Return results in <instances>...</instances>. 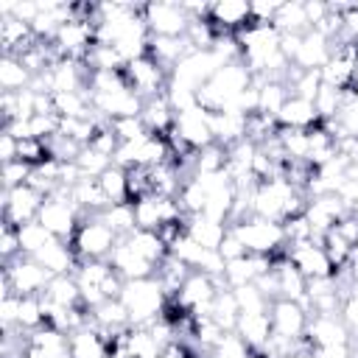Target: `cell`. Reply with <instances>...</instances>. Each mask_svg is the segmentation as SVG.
I'll return each mask as SVG.
<instances>
[{
    "label": "cell",
    "instance_id": "obj_27",
    "mask_svg": "<svg viewBox=\"0 0 358 358\" xmlns=\"http://www.w3.org/2000/svg\"><path fill=\"white\" fill-rule=\"evenodd\" d=\"M134 252H140L145 260H151L154 266H159L168 255H171V249L162 243V238L157 235V232H151V229H137V232H131L129 238H123Z\"/></svg>",
    "mask_w": 358,
    "mask_h": 358
},
{
    "label": "cell",
    "instance_id": "obj_58",
    "mask_svg": "<svg viewBox=\"0 0 358 358\" xmlns=\"http://www.w3.org/2000/svg\"><path fill=\"white\" fill-rule=\"evenodd\" d=\"M352 92H355V98H358V76H355V81H352Z\"/></svg>",
    "mask_w": 358,
    "mask_h": 358
},
{
    "label": "cell",
    "instance_id": "obj_61",
    "mask_svg": "<svg viewBox=\"0 0 358 358\" xmlns=\"http://www.w3.org/2000/svg\"><path fill=\"white\" fill-rule=\"evenodd\" d=\"M352 358H358V347H352Z\"/></svg>",
    "mask_w": 358,
    "mask_h": 358
},
{
    "label": "cell",
    "instance_id": "obj_11",
    "mask_svg": "<svg viewBox=\"0 0 358 358\" xmlns=\"http://www.w3.org/2000/svg\"><path fill=\"white\" fill-rule=\"evenodd\" d=\"M210 22L218 36L238 34L252 25V6L246 0H218L210 6Z\"/></svg>",
    "mask_w": 358,
    "mask_h": 358
},
{
    "label": "cell",
    "instance_id": "obj_37",
    "mask_svg": "<svg viewBox=\"0 0 358 358\" xmlns=\"http://www.w3.org/2000/svg\"><path fill=\"white\" fill-rule=\"evenodd\" d=\"M134 218H137V229H151L157 232L162 227V210H159V196H148L134 201Z\"/></svg>",
    "mask_w": 358,
    "mask_h": 358
},
{
    "label": "cell",
    "instance_id": "obj_12",
    "mask_svg": "<svg viewBox=\"0 0 358 358\" xmlns=\"http://www.w3.org/2000/svg\"><path fill=\"white\" fill-rule=\"evenodd\" d=\"M305 215H308V221L313 227V235H327L341 218L350 215V210L336 193H324V196H316V199L308 201Z\"/></svg>",
    "mask_w": 358,
    "mask_h": 358
},
{
    "label": "cell",
    "instance_id": "obj_54",
    "mask_svg": "<svg viewBox=\"0 0 358 358\" xmlns=\"http://www.w3.org/2000/svg\"><path fill=\"white\" fill-rule=\"evenodd\" d=\"M36 14H39V3H34V0H17L11 17H17V20H22V22L31 25L36 20Z\"/></svg>",
    "mask_w": 358,
    "mask_h": 358
},
{
    "label": "cell",
    "instance_id": "obj_9",
    "mask_svg": "<svg viewBox=\"0 0 358 358\" xmlns=\"http://www.w3.org/2000/svg\"><path fill=\"white\" fill-rule=\"evenodd\" d=\"M42 204H45V196L39 190H34L31 185H20L14 190H3V224L22 227L28 221H36Z\"/></svg>",
    "mask_w": 358,
    "mask_h": 358
},
{
    "label": "cell",
    "instance_id": "obj_46",
    "mask_svg": "<svg viewBox=\"0 0 358 358\" xmlns=\"http://www.w3.org/2000/svg\"><path fill=\"white\" fill-rule=\"evenodd\" d=\"M31 165L22 162V159H14V162H6L3 165V190H14L20 185H28V176H31Z\"/></svg>",
    "mask_w": 358,
    "mask_h": 358
},
{
    "label": "cell",
    "instance_id": "obj_59",
    "mask_svg": "<svg viewBox=\"0 0 358 358\" xmlns=\"http://www.w3.org/2000/svg\"><path fill=\"white\" fill-rule=\"evenodd\" d=\"M355 73H358V50H355Z\"/></svg>",
    "mask_w": 358,
    "mask_h": 358
},
{
    "label": "cell",
    "instance_id": "obj_41",
    "mask_svg": "<svg viewBox=\"0 0 358 358\" xmlns=\"http://www.w3.org/2000/svg\"><path fill=\"white\" fill-rule=\"evenodd\" d=\"M45 324V313H42V299L39 296H20V316H17V327L20 330H36Z\"/></svg>",
    "mask_w": 358,
    "mask_h": 358
},
{
    "label": "cell",
    "instance_id": "obj_17",
    "mask_svg": "<svg viewBox=\"0 0 358 358\" xmlns=\"http://www.w3.org/2000/svg\"><path fill=\"white\" fill-rule=\"evenodd\" d=\"M34 260H39L53 277H59V274H76V266H78V257H76L70 241H59V238L50 241L45 249H39L34 255Z\"/></svg>",
    "mask_w": 358,
    "mask_h": 358
},
{
    "label": "cell",
    "instance_id": "obj_57",
    "mask_svg": "<svg viewBox=\"0 0 358 358\" xmlns=\"http://www.w3.org/2000/svg\"><path fill=\"white\" fill-rule=\"evenodd\" d=\"M350 215H352V218L358 221V204H352V210H350Z\"/></svg>",
    "mask_w": 358,
    "mask_h": 358
},
{
    "label": "cell",
    "instance_id": "obj_23",
    "mask_svg": "<svg viewBox=\"0 0 358 358\" xmlns=\"http://www.w3.org/2000/svg\"><path fill=\"white\" fill-rule=\"evenodd\" d=\"M140 117H143V123H145L148 134H168V131L173 129L176 112L171 109L168 98H165V95H159V98H151V101H145V106H143Z\"/></svg>",
    "mask_w": 358,
    "mask_h": 358
},
{
    "label": "cell",
    "instance_id": "obj_50",
    "mask_svg": "<svg viewBox=\"0 0 358 358\" xmlns=\"http://www.w3.org/2000/svg\"><path fill=\"white\" fill-rule=\"evenodd\" d=\"M14 159H20V140L14 134L3 131L0 134V162L6 165V162H14Z\"/></svg>",
    "mask_w": 358,
    "mask_h": 358
},
{
    "label": "cell",
    "instance_id": "obj_52",
    "mask_svg": "<svg viewBox=\"0 0 358 358\" xmlns=\"http://www.w3.org/2000/svg\"><path fill=\"white\" fill-rule=\"evenodd\" d=\"M341 319H344L350 336L358 338V299H344V305H341Z\"/></svg>",
    "mask_w": 358,
    "mask_h": 358
},
{
    "label": "cell",
    "instance_id": "obj_26",
    "mask_svg": "<svg viewBox=\"0 0 358 358\" xmlns=\"http://www.w3.org/2000/svg\"><path fill=\"white\" fill-rule=\"evenodd\" d=\"M92 319H95V327H103V330H112V333H123V330L131 327L129 310L120 299H106L98 308H92Z\"/></svg>",
    "mask_w": 358,
    "mask_h": 358
},
{
    "label": "cell",
    "instance_id": "obj_25",
    "mask_svg": "<svg viewBox=\"0 0 358 358\" xmlns=\"http://www.w3.org/2000/svg\"><path fill=\"white\" fill-rule=\"evenodd\" d=\"M229 227L227 224H218V221H210L204 215H187V235L201 243L204 249H218L227 238Z\"/></svg>",
    "mask_w": 358,
    "mask_h": 358
},
{
    "label": "cell",
    "instance_id": "obj_48",
    "mask_svg": "<svg viewBox=\"0 0 358 358\" xmlns=\"http://www.w3.org/2000/svg\"><path fill=\"white\" fill-rule=\"evenodd\" d=\"M218 255H221V257H224V260L229 263V260H238V257H246L249 252H246V246L241 243V238H238V235H235V232L229 229V232H227V238H224V243L218 246Z\"/></svg>",
    "mask_w": 358,
    "mask_h": 358
},
{
    "label": "cell",
    "instance_id": "obj_18",
    "mask_svg": "<svg viewBox=\"0 0 358 358\" xmlns=\"http://www.w3.org/2000/svg\"><path fill=\"white\" fill-rule=\"evenodd\" d=\"M330 56H333L330 39H324V36L316 34V31H308V34L302 36V45H299V53H296L294 64L302 67V70H322V67L330 62Z\"/></svg>",
    "mask_w": 358,
    "mask_h": 358
},
{
    "label": "cell",
    "instance_id": "obj_5",
    "mask_svg": "<svg viewBox=\"0 0 358 358\" xmlns=\"http://www.w3.org/2000/svg\"><path fill=\"white\" fill-rule=\"evenodd\" d=\"M39 221L53 232V238H59V241H73V235H76V229H78V224H81V213H78V207L70 201V187H56V190L45 199V204H42V210H39Z\"/></svg>",
    "mask_w": 358,
    "mask_h": 358
},
{
    "label": "cell",
    "instance_id": "obj_43",
    "mask_svg": "<svg viewBox=\"0 0 358 358\" xmlns=\"http://www.w3.org/2000/svg\"><path fill=\"white\" fill-rule=\"evenodd\" d=\"M282 232H285V243H308L313 241V227L308 221V215H294L282 221Z\"/></svg>",
    "mask_w": 358,
    "mask_h": 358
},
{
    "label": "cell",
    "instance_id": "obj_16",
    "mask_svg": "<svg viewBox=\"0 0 358 358\" xmlns=\"http://www.w3.org/2000/svg\"><path fill=\"white\" fill-rule=\"evenodd\" d=\"M109 266L123 277V280H143V277H154V263L145 260L140 252H134L126 241H117V246L112 249V255L106 257Z\"/></svg>",
    "mask_w": 358,
    "mask_h": 358
},
{
    "label": "cell",
    "instance_id": "obj_8",
    "mask_svg": "<svg viewBox=\"0 0 358 358\" xmlns=\"http://www.w3.org/2000/svg\"><path fill=\"white\" fill-rule=\"evenodd\" d=\"M143 20L148 25L151 36H185L190 17L185 14L182 3H145L143 6Z\"/></svg>",
    "mask_w": 358,
    "mask_h": 358
},
{
    "label": "cell",
    "instance_id": "obj_1",
    "mask_svg": "<svg viewBox=\"0 0 358 358\" xmlns=\"http://www.w3.org/2000/svg\"><path fill=\"white\" fill-rule=\"evenodd\" d=\"M120 302L129 310L131 327H148L159 319L165 308V291L157 277H143V280H126L120 291Z\"/></svg>",
    "mask_w": 358,
    "mask_h": 358
},
{
    "label": "cell",
    "instance_id": "obj_60",
    "mask_svg": "<svg viewBox=\"0 0 358 358\" xmlns=\"http://www.w3.org/2000/svg\"><path fill=\"white\" fill-rule=\"evenodd\" d=\"M352 257H358V243H355V249H352Z\"/></svg>",
    "mask_w": 358,
    "mask_h": 358
},
{
    "label": "cell",
    "instance_id": "obj_28",
    "mask_svg": "<svg viewBox=\"0 0 358 358\" xmlns=\"http://www.w3.org/2000/svg\"><path fill=\"white\" fill-rule=\"evenodd\" d=\"M45 299L62 305V308H76L81 305V288H78V280L73 274H59L48 282V288L42 291Z\"/></svg>",
    "mask_w": 358,
    "mask_h": 358
},
{
    "label": "cell",
    "instance_id": "obj_19",
    "mask_svg": "<svg viewBox=\"0 0 358 358\" xmlns=\"http://www.w3.org/2000/svg\"><path fill=\"white\" fill-rule=\"evenodd\" d=\"M235 333L252 347V350H263V344L271 338L274 324H271V313L260 310V313H241Z\"/></svg>",
    "mask_w": 358,
    "mask_h": 358
},
{
    "label": "cell",
    "instance_id": "obj_45",
    "mask_svg": "<svg viewBox=\"0 0 358 358\" xmlns=\"http://www.w3.org/2000/svg\"><path fill=\"white\" fill-rule=\"evenodd\" d=\"M109 123H112V129H115V134H117L120 143H134V140H140V137L148 134L143 117H120V120H109Z\"/></svg>",
    "mask_w": 358,
    "mask_h": 358
},
{
    "label": "cell",
    "instance_id": "obj_42",
    "mask_svg": "<svg viewBox=\"0 0 358 358\" xmlns=\"http://www.w3.org/2000/svg\"><path fill=\"white\" fill-rule=\"evenodd\" d=\"M76 165H78V171L84 173V176H90V179H98L103 171H109L115 162L109 159V157H103V154H98V151H92V148H84L78 157H76Z\"/></svg>",
    "mask_w": 358,
    "mask_h": 358
},
{
    "label": "cell",
    "instance_id": "obj_10",
    "mask_svg": "<svg viewBox=\"0 0 358 358\" xmlns=\"http://www.w3.org/2000/svg\"><path fill=\"white\" fill-rule=\"evenodd\" d=\"M305 338L310 344V350L319 347H333V344H352V336L341 319V313H313L308 319V330Z\"/></svg>",
    "mask_w": 358,
    "mask_h": 358
},
{
    "label": "cell",
    "instance_id": "obj_30",
    "mask_svg": "<svg viewBox=\"0 0 358 358\" xmlns=\"http://www.w3.org/2000/svg\"><path fill=\"white\" fill-rule=\"evenodd\" d=\"M17 235H20V249H22V255H28V257H34L39 249H45L50 241H56L53 238V232L36 218V221H28V224H22V227H17Z\"/></svg>",
    "mask_w": 358,
    "mask_h": 358
},
{
    "label": "cell",
    "instance_id": "obj_3",
    "mask_svg": "<svg viewBox=\"0 0 358 358\" xmlns=\"http://www.w3.org/2000/svg\"><path fill=\"white\" fill-rule=\"evenodd\" d=\"M229 229L241 238V243L246 246L249 255H277L285 249V232H282V224L277 221H266L260 215H249V218H241L235 224H229Z\"/></svg>",
    "mask_w": 358,
    "mask_h": 358
},
{
    "label": "cell",
    "instance_id": "obj_39",
    "mask_svg": "<svg viewBox=\"0 0 358 358\" xmlns=\"http://www.w3.org/2000/svg\"><path fill=\"white\" fill-rule=\"evenodd\" d=\"M87 148H92V151H98V154L115 159V154H117V148H120V140H117V134H115V129H112V123H109L106 117L98 123V129H95V134H92V140H90Z\"/></svg>",
    "mask_w": 358,
    "mask_h": 358
},
{
    "label": "cell",
    "instance_id": "obj_33",
    "mask_svg": "<svg viewBox=\"0 0 358 358\" xmlns=\"http://www.w3.org/2000/svg\"><path fill=\"white\" fill-rule=\"evenodd\" d=\"M98 182H101V190L106 193V199H109L112 204H123V201H129V179H126V168L112 165L109 171H103V173L98 176Z\"/></svg>",
    "mask_w": 358,
    "mask_h": 358
},
{
    "label": "cell",
    "instance_id": "obj_47",
    "mask_svg": "<svg viewBox=\"0 0 358 358\" xmlns=\"http://www.w3.org/2000/svg\"><path fill=\"white\" fill-rule=\"evenodd\" d=\"M20 255H22V249H20V235H17V227L3 224V232H0V257H3V263L14 260V257H20Z\"/></svg>",
    "mask_w": 358,
    "mask_h": 358
},
{
    "label": "cell",
    "instance_id": "obj_51",
    "mask_svg": "<svg viewBox=\"0 0 358 358\" xmlns=\"http://www.w3.org/2000/svg\"><path fill=\"white\" fill-rule=\"evenodd\" d=\"M333 232L336 235H341L352 249H355V243H358V221L352 218V215H347V218H341L336 227H333Z\"/></svg>",
    "mask_w": 358,
    "mask_h": 358
},
{
    "label": "cell",
    "instance_id": "obj_2",
    "mask_svg": "<svg viewBox=\"0 0 358 358\" xmlns=\"http://www.w3.org/2000/svg\"><path fill=\"white\" fill-rule=\"evenodd\" d=\"M53 274L34 257L20 255L8 263H3V296L17 294V296H39Z\"/></svg>",
    "mask_w": 358,
    "mask_h": 358
},
{
    "label": "cell",
    "instance_id": "obj_6",
    "mask_svg": "<svg viewBox=\"0 0 358 358\" xmlns=\"http://www.w3.org/2000/svg\"><path fill=\"white\" fill-rule=\"evenodd\" d=\"M123 76L129 81V87L143 98V101H151V98H159L168 92V81H171V73L157 64L148 53L140 56V59H131L126 67H123Z\"/></svg>",
    "mask_w": 358,
    "mask_h": 358
},
{
    "label": "cell",
    "instance_id": "obj_7",
    "mask_svg": "<svg viewBox=\"0 0 358 358\" xmlns=\"http://www.w3.org/2000/svg\"><path fill=\"white\" fill-rule=\"evenodd\" d=\"M227 62L210 48V50H193L187 53L173 70H171V84H179V87H187V90H196L204 87Z\"/></svg>",
    "mask_w": 358,
    "mask_h": 358
},
{
    "label": "cell",
    "instance_id": "obj_53",
    "mask_svg": "<svg viewBox=\"0 0 358 358\" xmlns=\"http://www.w3.org/2000/svg\"><path fill=\"white\" fill-rule=\"evenodd\" d=\"M305 6V17H308V25L313 28V25H319L324 17H327V11H330V3H322V0H308V3H302Z\"/></svg>",
    "mask_w": 358,
    "mask_h": 358
},
{
    "label": "cell",
    "instance_id": "obj_34",
    "mask_svg": "<svg viewBox=\"0 0 358 358\" xmlns=\"http://www.w3.org/2000/svg\"><path fill=\"white\" fill-rule=\"evenodd\" d=\"M313 106H316L319 120H333V117H338V112H341V106H344V90H336V87H330V84L322 81V87H319V92H316V98H313Z\"/></svg>",
    "mask_w": 358,
    "mask_h": 358
},
{
    "label": "cell",
    "instance_id": "obj_29",
    "mask_svg": "<svg viewBox=\"0 0 358 358\" xmlns=\"http://www.w3.org/2000/svg\"><path fill=\"white\" fill-rule=\"evenodd\" d=\"M31 78H34V73L20 59H14V56H3L0 59V87H3V92H22V90H28Z\"/></svg>",
    "mask_w": 358,
    "mask_h": 358
},
{
    "label": "cell",
    "instance_id": "obj_22",
    "mask_svg": "<svg viewBox=\"0 0 358 358\" xmlns=\"http://www.w3.org/2000/svg\"><path fill=\"white\" fill-rule=\"evenodd\" d=\"M210 319H213L224 333H232V330L238 327L241 308H238V299H235L232 288H229L224 280H221L218 294H215V299H213V313H210Z\"/></svg>",
    "mask_w": 358,
    "mask_h": 358
},
{
    "label": "cell",
    "instance_id": "obj_31",
    "mask_svg": "<svg viewBox=\"0 0 358 358\" xmlns=\"http://www.w3.org/2000/svg\"><path fill=\"white\" fill-rule=\"evenodd\" d=\"M271 25H274L280 34H308V31H310L302 3H282Z\"/></svg>",
    "mask_w": 358,
    "mask_h": 358
},
{
    "label": "cell",
    "instance_id": "obj_21",
    "mask_svg": "<svg viewBox=\"0 0 358 358\" xmlns=\"http://www.w3.org/2000/svg\"><path fill=\"white\" fill-rule=\"evenodd\" d=\"M70 352L73 358H109V341L98 327H84L70 333Z\"/></svg>",
    "mask_w": 358,
    "mask_h": 358
},
{
    "label": "cell",
    "instance_id": "obj_13",
    "mask_svg": "<svg viewBox=\"0 0 358 358\" xmlns=\"http://www.w3.org/2000/svg\"><path fill=\"white\" fill-rule=\"evenodd\" d=\"M288 246V260L302 271L305 280H316V277H333V263L324 255L322 246L316 243H285Z\"/></svg>",
    "mask_w": 358,
    "mask_h": 358
},
{
    "label": "cell",
    "instance_id": "obj_38",
    "mask_svg": "<svg viewBox=\"0 0 358 358\" xmlns=\"http://www.w3.org/2000/svg\"><path fill=\"white\" fill-rule=\"evenodd\" d=\"M288 87L280 84V81H263L260 84V112L277 117V112L282 109V103L288 101Z\"/></svg>",
    "mask_w": 358,
    "mask_h": 358
},
{
    "label": "cell",
    "instance_id": "obj_40",
    "mask_svg": "<svg viewBox=\"0 0 358 358\" xmlns=\"http://www.w3.org/2000/svg\"><path fill=\"white\" fill-rule=\"evenodd\" d=\"M232 294H235V299H238L241 313H260V310H268V308H271V302L260 294V288H257L255 282L241 285V288H232Z\"/></svg>",
    "mask_w": 358,
    "mask_h": 358
},
{
    "label": "cell",
    "instance_id": "obj_44",
    "mask_svg": "<svg viewBox=\"0 0 358 358\" xmlns=\"http://www.w3.org/2000/svg\"><path fill=\"white\" fill-rule=\"evenodd\" d=\"M319 87H322V70H302L299 73V78L291 84V95H299V98H305V101H313L316 98V92H319Z\"/></svg>",
    "mask_w": 358,
    "mask_h": 358
},
{
    "label": "cell",
    "instance_id": "obj_15",
    "mask_svg": "<svg viewBox=\"0 0 358 358\" xmlns=\"http://www.w3.org/2000/svg\"><path fill=\"white\" fill-rule=\"evenodd\" d=\"M268 313H271L274 333H280V336H285V338H302V336H305L310 313H308V310H305L299 302L277 299V302H271Z\"/></svg>",
    "mask_w": 358,
    "mask_h": 358
},
{
    "label": "cell",
    "instance_id": "obj_32",
    "mask_svg": "<svg viewBox=\"0 0 358 358\" xmlns=\"http://www.w3.org/2000/svg\"><path fill=\"white\" fill-rule=\"evenodd\" d=\"M101 218L115 229V235L123 241L129 238L131 232H137V218H134V204L123 201V204H112L109 210L101 213Z\"/></svg>",
    "mask_w": 358,
    "mask_h": 358
},
{
    "label": "cell",
    "instance_id": "obj_36",
    "mask_svg": "<svg viewBox=\"0 0 358 358\" xmlns=\"http://www.w3.org/2000/svg\"><path fill=\"white\" fill-rule=\"evenodd\" d=\"M322 249H324V255H327V257H330V263H333V274H336V271H341V268H347V266H350V260H352V246H350L341 235H336L333 229L324 235Z\"/></svg>",
    "mask_w": 358,
    "mask_h": 358
},
{
    "label": "cell",
    "instance_id": "obj_14",
    "mask_svg": "<svg viewBox=\"0 0 358 358\" xmlns=\"http://www.w3.org/2000/svg\"><path fill=\"white\" fill-rule=\"evenodd\" d=\"M173 129L196 151H201V148H207V145L215 143L213 140V131H210V117H207V112L201 106H193L187 112H179L176 120H173Z\"/></svg>",
    "mask_w": 358,
    "mask_h": 358
},
{
    "label": "cell",
    "instance_id": "obj_20",
    "mask_svg": "<svg viewBox=\"0 0 358 358\" xmlns=\"http://www.w3.org/2000/svg\"><path fill=\"white\" fill-rule=\"evenodd\" d=\"M277 123L285 129H310L319 123V115H316L313 101H305L299 95H288V101L277 112Z\"/></svg>",
    "mask_w": 358,
    "mask_h": 358
},
{
    "label": "cell",
    "instance_id": "obj_24",
    "mask_svg": "<svg viewBox=\"0 0 358 358\" xmlns=\"http://www.w3.org/2000/svg\"><path fill=\"white\" fill-rule=\"evenodd\" d=\"M123 344L129 358H159L165 350V344L148 327H129L123 333Z\"/></svg>",
    "mask_w": 358,
    "mask_h": 358
},
{
    "label": "cell",
    "instance_id": "obj_55",
    "mask_svg": "<svg viewBox=\"0 0 358 358\" xmlns=\"http://www.w3.org/2000/svg\"><path fill=\"white\" fill-rule=\"evenodd\" d=\"M319 358H352V344H333V347H319L313 350Z\"/></svg>",
    "mask_w": 358,
    "mask_h": 358
},
{
    "label": "cell",
    "instance_id": "obj_35",
    "mask_svg": "<svg viewBox=\"0 0 358 358\" xmlns=\"http://www.w3.org/2000/svg\"><path fill=\"white\" fill-rule=\"evenodd\" d=\"M227 162H229V148L213 143V145H207V148H201L196 154L193 176L196 173H218V171H227Z\"/></svg>",
    "mask_w": 358,
    "mask_h": 358
},
{
    "label": "cell",
    "instance_id": "obj_49",
    "mask_svg": "<svg viewBox=\"0 0 358 358\" xmlns=\"http://www.w3.org/2000/svg\"><path fill=\"white\" fill-rule=\"evenodd\" d=\"M338 123L347 129V134L358 137V98H352V101H347V103L341 106V112H338Z\"/></svg>",
    "mask_w": 358,
    "mask_h": 358
},
{
    "label": "cell",
    "instance_id": "obj_56",
    "mask_svg": "<svg viewBox=\"0 0 358 358\" xmlns=\"http://www.w3.org/2000/svg\"><path fill=\"white\" fill-rule=\"evenodd\" d=\"M291 358H319V355H316L313 350H299V352H294Z\"/></svg>",
    "mask_w": 358,
    "mask_h": 358
},
{
    "label": "cell",
    "instance_id": "obj_4",
    "mask_svg": "<svg viewBox=\"0 0 358 358\" xmlns=\"http://www.w3.org/2000/svg\"><path fill=\"white\" fill-rule=\"evenodd\" d=\"M117 235L115 229L101 218V215H90L78 224L70 246L76 252L78 260H106L112 255V249L117 246Z\"/></svg>",
    "mask_w": 358,
    "mask_h": 358
}]
</instances>
